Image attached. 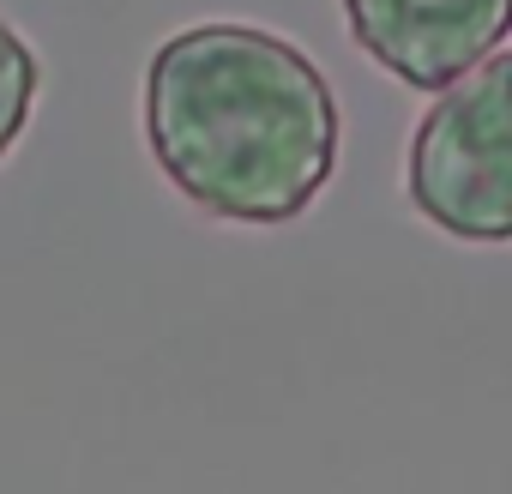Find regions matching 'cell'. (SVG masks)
Instances as JSON below:
<instances>
[{"instance_id":"277c9868","label":"cell","mask_w":512,"mask_h":494,"mask_svg":"<svg viewBox=\"0 0 512 494\" xmlns=\"http://www.w3.org/2000/svg\"><path fill=\"white\" fill-rule=\"evenodd\" d=\"M37 85H43V61L37 49L0 19V157H7L25 127H31V109H37Z\"/></svg>"},{"instance_id":"7a4b0ae2","label":"cell","mask_w":512,"mask_h":494,"mask_svg":"<svg viewBox=\"0 0 512 494\" xmlns=\"http://www.w3.org/2000/svg\"><path fill=\"white\" fill-rule=\"evenodd\" d=\"M404 199L452 241H512V49L434 91L404 151Z\"/></svg>"},{"instance_id":"3957f363","label":"cell","mask_w":512,"mask_h":494,"mask_svg":"<svg viewBox=\"0 0 512 494\" xmlns=\"http://www.w3.org/2000/svg\"><path fill=\"white\" fill-rule=\"evenodd\" d=\"M344 25L380 73L434 97L506 43L512 0H344Z\"/></svg>"},{"instance_id":"6da1fadb","label":"cell","mask_w":512,"mask_h":494,"mask_svg":"<svg viewBox=\"0 0 512 494\" xmlns=\"http://www.w3.org/2000/svg\"><path fill=\"white\" fill-rule=\"evenodd\" d=\"M145 145L205 217L272 229L338 175L344 115L332 79L278 31L187 25L145 67Z\"/></svg>"}]
</instances>
